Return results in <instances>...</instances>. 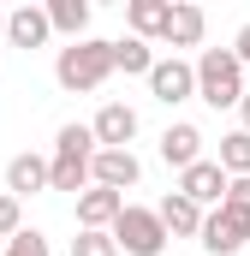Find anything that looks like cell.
Wrapping results in <instances>:
<instances>
[{
	"label": "cell",
	"mask_w": 250,
	"mask_h": 256,
	"mask_svg": "<svg viewBox=\"0 0 250 256\" xmlns=\"http://www.w3.org/2000/svg\"><path fill=\"white\" fill-rule=\"evenodd\" d=\"M48 36H54V30H48V12H42V6H30V0H24V6H12V12H6V42H12V48H24V54H30V48H42Z\"/></svg>",
	"instance_id": "12"
},
{
	"label": "cell",
	"mask_w": 250,
	"mask_h": 256,
	"mask_svg": "<svg viewBox=\"0 0 250 256\" xmlns=\"http://www.w3.org/2000/svg\"><path fill=\"white\" fill-rule=\"evenodd\" d=\"M155 220L167 226V238H196V232H202V208H196L190 196H179V191H167V196H161Z\"/></svg>",
	"instance_id": "14"
},
{
	"label": "cell",
	"mask_w": 250,
	"mask_h": 256,
	"mask_svg": "<svg viewBox=\"0 0 250 256\" xmlns=\"http://www.w3.org/2000/svg\"><path fill=\"white\" fill-rule=\"evenodd\" d=\"M90 137H96V149H131V137H137V108L108 102V108L90 120Z\"/></svg>",
	"instance_id": "8"
},
{
	"label": "cell",
	"mask_w": 250,
	"mask_h": 256,
	"mask_svg": "<svg viewBox=\"0 0 250 256\" xmlns=\"http://www.w3.org/2000/svg\"><path fill=\"white\" fill-rule=\"evenodd\" d=\"M90 155H96V137L90 126H60L54 137V161H48V191H90Z\"/></svg>",
	"instance_id": "2"
},
{
	"label": "cell",
	"mask_w": 250,
	"mask_h": 256,
	"mask_svg": "<svg viewBox=\"0 0 250 256\" xmlns=\"http://www.w3.org/2000/svg\"><path fill=\"white\" fill-rule=\"evenodd\" d=\"M167 6H173V0H125L131 36H137V42H155V36L167 30Z\"/></svg>",
	"instance_id": "17"
},
{
	"label": "cell",
	"mask_w": 250,
	"mask_h": 256,
	"mask_svg": "<svg viewBox=\"0 0 250 256\" xmlns=\"http://www.w3.org/2000/svg\"><path fill=\"white\" fill-rule=\"evenodd\" d=\"M72 256H120V244H114L108 232H78V238H72Z\"/></svg>",
	"instance_id": "21"
},
{
	"label": "cell",
	"mask_w": 250,
	"mask_h": 256,
	"mask_svg": "<svg viewBox=\"0 0 250 256\" xmlns=\"http://www.w3.org/2000/svg\"><path fill=\"white\" fill-rule=\"evenodd\" d=\"M149 96L161 102V108H179V102H190L196 96V78H190V60H155L149 66Z\"/></svg>",
	"instance_id": "7"
},
{
	"label": "cell",
	"mask_w": 250,
	"mask_h": 256,
	"mask_svg": "<svg viewBox=\"0 0 250 256\" xmlns=\"http://www.w3.org/2000/svg\"><path fill=\"white\" fill-rule=\"evenodd\" d=\"M0 36H6V12H0Z\"/></svg>",
	"instance_id": "26"
},
{
	"label": "cell",
	"mask_w": 250,
	"mask_h": 256,
	"mask_svg": "<svg viewBox=\"0 0 250 256\" xmlns=\"http://www.w3.org/2000/svg\"><path fill=\"white\" fill-rule=\"evenodd\" d=\"M12 232H24V214H18V196L0 191V238H12Z\"/></svg>",
	"instance_id": "23"
},
{
	"label": "cell",
	"mask_w": 250,
	"mask_h": 256,
	"mask_svg": "<svg viewBox=\"0 0 250 256\" xmlns=\"http://www.w3.org/2000/svg\"><path fill=\"white\" fill-rule=\"evenodd\" d=\"M108 238H114L125 256H161L167 250V226L155 220V208H137V202L120 208V220L108 226Z\"/></svg>",
	"instance_id": "4"
},
{
	"label": "cell",
	"mask_w": 250,
	"mask_h": 256,
	"mask_svg": "<svg viewBox=\"0 0 250 256\" xmlns=\"http://www.w3.org/2000/svg\"><path fill=\"white\" fill-rule=\"evenodd\" d=\"M42 12H48V30H60V36H72V42H84L96 6H90V0H48Z\"/></svg>",
	"instance_id": "16"
},
{
	"label": "cell",
	"mask_w": 250,
	"mask_h": 256,
	"mask_svg": "<svg viewBox=\"0 0 250 256\" xmlns=\"http://www.w3.org/2000/svg\"><path fill=\"white\" fill-rule=\"evenodd\" d=\"M120 208H125L120 191H102V185L78 191V232H108V226L120 220Z\"/></svg>",
	"instance_id": "11"
},
{
	"label": "cell",
	"mask_w": 250,
	"mask_h": 256,
	"mask_svg": "<svg viewBox=\"0 0 250 256\" xmlns=\"http://www.w3.org/2000/svg\"><path fill=\"white\" fill-rule=\"evenodd\" d=\"M137 179H143V161H137L131 149H96V155H90V185H102V191H120V196H125Z\"/></svg>",
	"instance_id": "6"
},
{
	"label": "cell",
	"mask_w": 250,
	"mask_h": 256,
	"mask_svg": "<svg viewBox=\"0 0 250 256\" xmlns=\"http://www.w3.org/2000/svg\"><path fill=\"white\" fill-rule=\"evenodd\" d=\"M179 196H190L196 208H220V196H226V173H220L214 161H190L185 173H179Z\"/></svg>",
	"instance_id": "9"
},
{
	"label": "cell",
	"mask_w": 250,
	"mask_h": 256,
	"mask_svg": "<svg viewBox=\"0 0 250 256\" xmlns=\"http://www.w3.org/2000/svg\"><path fill=\"white\" fill-rule=\"evenodd\" d=\"M36 191H48V161L24 149L6 161V196H36Z\"/></svg>",
	"instance_id": "15"
},
{
	"label": "cell",
	"mask_w": 250,
	"mask_h": 256,
	"mask_svg": "<svg viewBox=\"0 0 250 256\" xmlns=\"http://www.w3.org/2000/svg\"><path fill=\"white\" fill-rule=\"evenodd\" d=\"M220 208H232V214H244V220H250V179H226Z\"/></svg>",
	"instance_id": "22"
},
{
	"label": "cell",
	"mask_w": 250,
	"mask_h": 256,
	"mask_svg": "<svg viewBox=\"0 0 250 256\" xmlns=\"http://www.w3.org/2000/svg\"><path fill=\"white\" fill-rule=\"evenodd\" d=\"M202 30H208V12H202L196 0H173V6H167V30H161V42H167V48H196Z\"/></svg>",
	"instance_id": "10"
},
{
	"label": "cell",
	"mask_w": 250,
	"mask_h": 256,
	"mask_svg": "<svg viewBox=\"0 0 250 256\" xmlns=\"http://www.w3.org/2000/svg\"><path fill=\"white\" fill-rule=\"evenodd\" d=\"M149 66H155L149 42H137V36H120V42H114V72H125V78H149Z\"/></svg>",
	"instance_id": "19"
},
{
	"label": "cell",
	"mask_w": 250,
	"mask_h": 256,
	"mask_svg": "<svg viewBox=\"0 0 250 256\" xmlns=\"http://www.w3.org/2000/svg\"><path fill=\"white\" fill-rule=\"evenodd\" d=\"M54 78H60V90H72V96H96L114 78V42H102V36L66 42L60 60H54Z\"/></svg>",
	"instance_id": "1"
},
{
	"label": "cell",
	"mask_w": 250,
	"mask_h": 256,
	"mask_svg": "<svg viewBox=\"0 0 250 256\" xmlns=\"http://www.w3.org/2000/svg\"><path fill=\"white\" fill-rule=\"evenodd\" d=\"M0 256H48V232L24 226V232H12V238H6V250H0Z\"/></svg>",
	"instance_id": "20"
},
{
	"label": "cell",
	"mask_w": 250,
	"mask_h": 256,
	"mask_svg": "<svg viewBox=\"0 0 250 256\" xmlns=\"http://www.w3.org/2000/svg\"><path fill=\"white\" fill-rule=\"evenodd\" d=\"M226 179H250V131H226L220 137V161H214Z\"/></svg>",
	"instance_id": "18"
},
{
	"label": "cell",
	"mask_w": 250,
	"mask_h": 256,
	"mask_svg": "<svg viewBox=\"0 0 250 256\" xmlns=\"http://www.w3.org/2000/svg\"><path fill=\"white\" fill-rule=\"evenodd\" d=\"M190 78L208 108H238V96H244V66L232 60V48H202L190 60Z\"/></svg>",
	"instance_id": "3"
},
{
	"label": "cell",
	"mask_w": 250,
	"mask_h": 256,
	"mask_svg": "<svg viewBox=\"0 0 250 256\" xmlns=\"http://www.w3.org/2000/svg\"><path fill=\"white\" fill-rule=\"evenodd\" d=\"M238 120H244V126H238V131H250V90H244V96H238Z\"/></svg>",
	"instance_id": "25"
},
{
	"label": "cell",
	"mask_w": 250,
	"mask_h": 256,
	"mask_svg": "<svg viewBox=\"0 0 250 256\" xmlns=\"http://www.w3.org/2000/svg\"><path fill=\"white\" fill-rule=\"evenodd\" d=\"M232 60H238V66H250V24L232 36Z\"/></svg>",
	"instance_id": "24"
},
{
	"label": "cell",
	"mask_w": 250,
	"mask_h": 256,
	"mask_svg": "<svg viewBox=\"0 0 250 256\" xmlns=\"http://www.w3.org/2000/svg\"><path fill=\"white\" fill-rule=\"evenodd\" d=\"M161 161L179 167V173H185L190 161H202V131L190 126V120H173V126L161 131Z\"/></svg>",
	"instance_id": "13"
},
{
	"label": "cell",
	"mask_w": 250,
	"mask_h": 256,
	"mask_svg": "<svg viewBox=\"0 0 250 256\" xmlns=\"http://www.w3.org/2000/svg\"><path fill=\"white\" fill-rule=\"evenodd\" d=\"M196 244H202L208 256H238V250L250 244V220H244V214H232V208H208Z\"/></svg>",
	"instance_id": "5"
}]
</instances>
